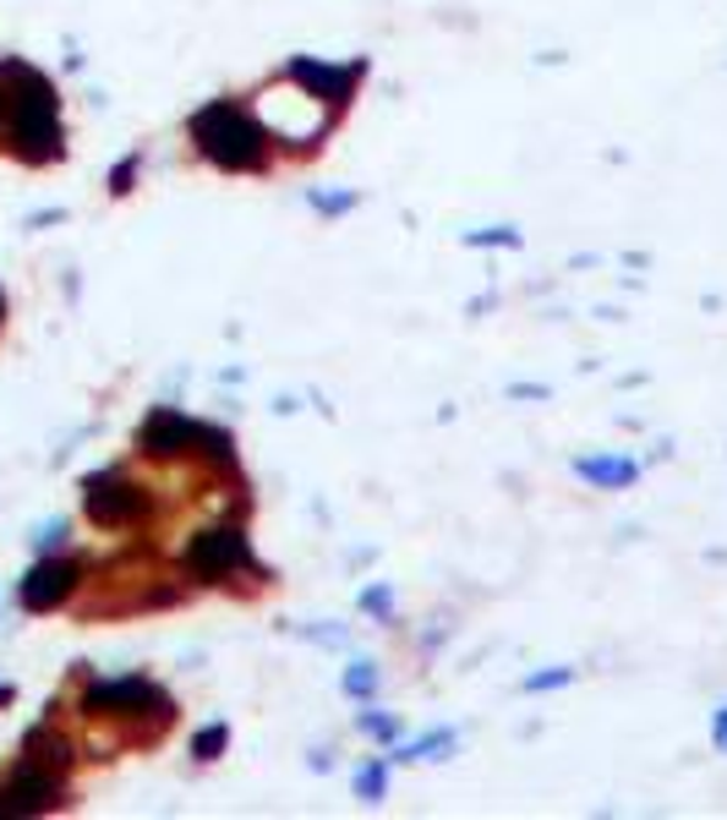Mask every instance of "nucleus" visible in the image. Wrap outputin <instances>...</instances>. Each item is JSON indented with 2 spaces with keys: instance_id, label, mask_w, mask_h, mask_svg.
Listing matches in <instances>:
<instances>
[{
  "instance_id": "f03ea898",
  "label": "nucleus",
  "mask_w": 727,
  "mask_h": 820,
  "mask_svg": "<svg viewBox=\"0 0 727 820\" xmlns=\"http://www.w3.org/2000/svg\"><path fill=\"white\" fill-rule=\"evenodd\" d=\"M88 514L99 525H127V520L142 514V493H137L132 482H121V476H104V482L88 487Z\"/></svg>"
},
{
  "instance_id": "39448f33",
  "label": "nucleus",
  "mask_w": 727,
  "mask_h": 820,
  "mask_svg": "<svg viewBox=\"0 0 727 820\" xmlns=\"http://www.w3.org/2000/svg\"><path fill=\"white\" fill-rule=\"evenodd\" d=\"M71 580H77V569L71 564H39L28 580H22V602H28L33 613H44V607H56V602L67 596Z\"/></svg>"
},
{
  "instance_id": "7ed1b4c3",
  "label": "nucleus",
  "mask_w": 727,
  "mask_h": 820,
  "mask_svg": "<svg viewBox=\"0 0 727 820\" xmlns=\"http://www.w3.org/2000/svg\"><path fill=\"white\" fill-rule=\"evenodd\" d=\"M61 793H56V782L44 777V771H22L6 793H0V816H39V810H50Z\"/></svg>"
},
{
  "instance_id": "f257e3e1",
  "label": "nucleus",
  "mask_w": 727,
  "mask_h": 820,
  "mask_svg": "<svg viewBox=\"0 0 727 820\" xmlns=\"http://www.w3.org/2000/svg\"><path fill=\"white\" fill-rule=\"evenodd\" d=\"M192 131H198L202 154H208L213 165H225V170H258V165H263V131L252 127L241 110H230V105L198 116Z\"/></svg>"
},
{
  "instance_id": "20e7f679",
  "label": "nucleus",
  "mask_w": 727,
  "mask_h": 820,
  "mask_svg": "<svg viewBox=\"0 0 727 820\" xmlns=\"http://www.w3.org/2000/svg\"><path fill=\"white\" fill-rule=\"evenodd\" d=\"M247 559V542L236 536V531H208L192 542V569L198 574H225L230 564H241Z\"/></svg>"
},
{
  "instance_id": "423d86ee",
  "label": "nucleus",
  "mask_w": 727,
  "mask_h": 820,
  "mask_svg": "<svg viewBox=\"0 0 727 820\" xmlns=\"http://www.w3.org/2000/svg\"><path fill=\"white\" fill-rule=\"evenodd\" d=\"M198 438H202L198 427H187V422L170 416V411L148 416V427H142V448H148V454H181L187 443H198Z\"/></svg>"
}]
</instances>
